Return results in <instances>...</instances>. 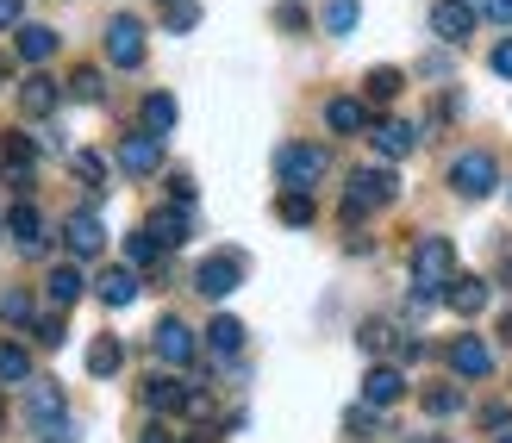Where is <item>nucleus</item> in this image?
I'll return each mask as SVG.
<instances>
[{"mask_svg":"<svg viewBox=\"0 0 512 443\" xmlns=\"http://www.w3.org/2000/svg\"><path fill=\"white\" fill-rule=\"evenodd\" d=\"M400 88H406V75H400V69H369V82H363L369 107H388V100H400Z\"/></svg>","mask_w":512,"mask_h":443,"instance_id":"7c9ffc66","label":"nucleus"},{"mask_svg":"<svg viewBox=\"0 0 512 443\" xmlns=\"http://www.w3.org/2000/svg\"><path fill=\"white\" fill-rule=\"evenodd\" d=\"M138 288H144V281H138V269L132 263H119V269H107V275H100V306H132L138 300Z\"/></svg>","mask_w":512,"mask_h":443,"instance_id":"4be33fe9","label":"nucleus"},{"mask_svg":"<svg viewBox=\"0 0 512 443\" xmlns=\"http://www.w3.org/2000/svg\"><path fill=\"white\" fill-rule=\"evenodd\" d=\"M63 94H75L82 107H100V100H107V75H100L94 63H82V69L69 75V88H63Z\"/></svg>","mask_w":512,"mask_h":443,"instance_id":"bb28decb","label":"nucleus"},{"mask_svg":"<svg viewBox=\"0 0 512 443\" xmlns=\"http://www.w3.org/2000/svg\"><path fill=\"white\" fill-rule=\"evenodd\" d=\"M356 19H363V7H356V0H325V32H331V38H350Z\"/></svg>","mask_w":512,"mask_h":443,"instance_id":"473e14b6","label":"nucleus"},{"mask_svg":"<svg viewBox=\"0 0 512 443\" xmlns=\"http://www.w3.org/2000/svg\"><path fill=\"white\" fill-rule=\"evenodd\" d=\"M275 219H281V225H313V219H319V213H313V194H306V188H288V194L275 200Z\"/></svg>","mask_w":512,"mask_h":443,"instance_id":"c85d7f7f","label":"nucleus"},{"mask_svg":"<svg viewBox=\"0 0 512 443\" xmlns=\"http://www.w3.org/2000/svg\"><path fill=\"white\" fill-rule=\"evenodd\" d=\"M32 337H38L44 350H63V319L50 312V319H38V325H32Z\"/></svg>","mask_w":512,"mask_h":443,"instance_id":"ea45409f","label":"nucleus"},{"mask_svg":"<svg viewBox=\"0 0 512 443\" xmlns=\"http://www.w3.org/2000/svg\"><path fill=\"white\" fill-rule=\"evenodd\" d=\"M32 381V356L25 344H0V387H25Z\"/></svg>","mask_w":512,"mask_h":443,"instance_id":"c756f323","label":"nucleus"},{"mask_svg":"<svg viewBox=\"0 0 512 443\" xmlns=\"http://www.w3.org/2000/svg\"><path fill=\"white\" fill-rule=\"evenodd\" d=\"M450 369L463 381H481V375H494V350L481 344V337H456V344H450Z\"/></svg>","mask_w":512,"mask_h":443,"instance_id":"6ab92c4d","label":"nucleus"},{"mask_svg":"<svg viewBox=\"0 0 512 443\" xmlns=\"http://www.w3.org/2000/svg\"><path fill=\"white\" fill-rule=\"evenodd\" d=\"M344 437H363V443L381 437V406H369V400L350 406V412H344Z\"/></svg>","mask_w":512,"mask_h":443,"instance_id":"72a5a7b5","label":"nucleus"},{"mask_svg":"<svg viewBox=\"0 0 512 443\" xmlns=\"http://www.w3.org/2000/svg\"><path fill=\"white\" fill-rule=\"evenodd\" d=\"M431 443H444V437H431Z\"/></svg>","mask_w":512,"mask_h":443,"instance_id":"864d4df0","label":"nucleus"},{"mask_svg":"<svg viewBox=\"0 0 512 443\" xmlns=\"http://www.w3.org/2000/svg\"><path fill=\"white\" fill-rule=\"evenodd\" d=\"M119 169H125V175H150V169H163V138H157V132H132V138H119Z\"/></svg>","mask_w":512,"mask_h":443,"instance_id":"f8f14e48","label":"nucleus"},{"mask_svg":"<svg viewBox=\"0 0 512 443\" xmlns=\"http://www.w3.org/2000/svg\"><path fill=\"white\" fill-rule=\"evenodd\" d=\"M144 231L157 238L163 250H182L188 238H194V219H188V206H163V213H150L144 219Z\"/></svg>","mask_w":512,"mask_h":443,"instance_id":"dca6fc26","label":"nucleus"},{"mask_svg":"<svg viewBox=\"0 0 512 443\" xmlns=\"http://www.w3.org/2000/svg\"><path fill=\"white\" fill-rule=\"evenodd\" d=\"M150 344H157V356L169 362V369H188V362H194V350H200V344H194V331H188L182 319H163Z\"/></svg>","mask_w":512,"mask_h":443,"instance_id":"ddd939ff","label":"nucleus"},{"mask_svg":"<svg viewBox=\"0 0 512 443\" xmlns=\"http://www.w3.org/2000/svg\"><path fill=\"white\" fill-rule=\"evenodd\" d=\"M107 63H119V69H138L144 63V25L132 13L107 19Z\"/></svg>","mask_w":512,"mask_h":443,"instance_id":"0eeeda50","label":"nucleus"},{"mask_svg":"<svg viewBox=\"0 0 512 443\" xmlns=\"http://www.w3.org/2000/svg\"><path fill=\"white\" fill-rule=\"evenodd\" d=\"M169 194L188 206V200H194V175H169Z\"/></svg>","mask_w":512,"mask_h":443,"instance_id":"49530a36","label":"nucleus"},{"mask_svg":"<svg viewBox=\"0 0 512 443\" xmlns=\"http://www.w3.org/2000/svg\"><path fill=\"white\" fill-rule=\"evenodd\" d=\"M19 19H25V0H0V32H13Z\"/></svg>","mask_w":512,"mask_h":443,"instance_id":"c03bdc74","label":"nucleus"},{"mask_svg":"<svg viewBox=\"0 0 512 443\" xmlns=\"http://www.w3.org/2000/svg\"><path fill=\"white\" fill-rule=\"evenodd\" d=\"M394 200H400L394 169H356L344 181V225H356L363 213H381V206H394Z\"/></svg>","mask_w":512,"mask_h":443,"instance_id":"f03ea898","label":"nucleus"},{"mask_svg":"<svg viewBox=\"0 0 512 443\" xmlns=\"http://www.w3.org/2000/svg\"><path fill=\"white\" fill-rule=\"evenodd\" d=\"M369 138H375V150L388 156V163H400V156H413L419 125H406V119H381V125H369Z\"/></svg>","mask_w":512,"mask_h":443,"instance_id":"aec40b11","label":"nucleus"},{"mask_svg":"<svg viewBox=\"0 0 512 443\" xmlns=\"http://www.w3.org/2000/svg\"><path fill=\"white\" fill-rule=\"evenodd\" d=\"M207 350H213V356H238V350H244V325L232 319V312H219V319L207 325Z\"/></svg>","mask_w":512,"mask_h":443,"instance_id":"a878e982","label":"nucleus"},{"mask_svg":"<svg viewBox=\"0 0 512 443\" xmlns=\"http://www.w3.org/2000/svg\"><path fill=\"white\" fill-rule=\"evenodd\" d=\"M175 119H182V107H175V94H150V100H144V132L169 138V132H175Z\"/></svg>","mask_w":512,"mask_h":443,"instance_id":"cd10ccee","label":"nucleus"},{"mask_svg":"<svg viewBox=\"0 0 512 443\" xmlns=\"http://www.w3.org/2000/svg\"><path fill=\"white\" fill-rule=\"evenodd\" d=\"M7 231H13V244L25 250V256H44L50 250V238H44V219H38V206H13V213H7Z\"/></svg>","mask_w":512,"mask_h":443,"instance_id":"a211bd4d","label":"nucleus"},{"mask_svg":"<svg viewBox=\"0 0 512 443\" xmlns=\"http://www.w3.org/2000/svg\"><path fill=\"white\" fill-rule=\"evenodd\" d=\"M450 188L463 194V200H488V194L500 188V163H494L488 150H463V156L450 163Z\"/></svg>","mask_w":512,"mask_h":443,"instance_id":"39448f33","label":"nucleus"},{"mask_svg":"<svg viewBox=\"0 0 512 443\" xmlns=\"http://www.w3.org/2000/svg\"><path fill=\"white\" fill-rule=\"evenodd\" d=\"M475 13H488V19H500V25H512V0H475Z\"/></svg>","mask_w":512,"mask_h":443,"instance_id":"37998d69","label":"nucleus"},{"mask_svg":"<svg viewBox=\"0 0 512 443\" xmlns=\"http://www.w3.org/2000/svg\"><path fill=\"white\" fill-rule=\"evenodd\" d=\"M57 107H63V82H57V75H44V69H32L19 82V113L25 119H50Z\"/></svg>","mask_w":512,"mask_h":443,"instance_id":"6e6552de","label":"nucleus"},{"mask_svg":"<svg viewBox=\"0 0 512 443\" xmlns=\"http://www.w3.org/2000/svg\"><path fill=\"white\" fill-rule=\"evenodd\" d=\"M488 63H494V75H506V82H512V38L494 44V57H488Z\"/></svg>","mask_w":512,"mask_h":443,"instance_id":"79ce46f5","label":"nucleus"},{"mask_svg":"<svg viewBox=\"0 0 512 443\" xmlns=\"http://www.w3.org/2000/svg\"><path fill=\"white\" fill-rule=\"evenodd\" d=\"M188 387H194V381H182V375H150V381L138 387V400H144L150 412H182Z\"/></svg>","mask_w":512,"mask_h":443,"instance_id":"412c9836","label":"nucleus"},{"mask_svg":"<svg viewBox=\"0 0 512 443\" xmlns=\"http://www.w3.org/2000/svg\"><path fill=\"white\" fill-rule=\"evenodd\" d=\"M325 125H331V132H344V138H356V132H369V107H363V100H350V94H338V100H325Z\"/></svg>","mask_w":512,"mask_h":443,"instance_id":"b1692460","label":"nucleus"},{"mask_svg":"<svg viewBox=\"0 0 512 443\" xmlns=\"http://www.w3.org/2000/svg\"><path fill=\"white\" fill-rule=\"evenodd\" d=\"M44 281H50V288H44V294H50V306H75V300L88 294V275H82V263H63V269H50Z\"/></svg>","mask_w":512,"mask_h":443,"instance_id":"393cba45","label":"nucleus"},{"mask_svg":"<svg viewBox=\"0 0 512 443\" xmlns=\"http://www.w3.org/2000/svg\"><path fill=\"white\" fill-rule=\"evenodd\" d=\"M356 344H363V350H369V356H388V350H394V344H400V331H394V325H388V319H369V325H363V331H356Z\"/></svg>","mask_w":512,"mask_h":443,"instance_id":"f704fd0d","label":"nucleus"},{"mask_svg":"<svg viewBox=\"0 0 512 443\" xmlns=\"http://www.w3.org/2000/svg\"><path fill=\"white\" fill-rule=\"evenodd\" d=\"M0 169H7V181L25 194V188H32V169H38V144L25 132H7V138H0Z\"/></svg>","mask_w":512,"mask_h":443,"instance_id":"9d476101","label":"nucleus"},{"mask_svg":"<svg viewBox=\"0 0 512 443\" xmlns=\"http://www.w3.org/2000/svg\"><path fill=\"white\" fill-rule=\"evenodd\" d=\"M450 275H456V244L450 238H419V250H413V288L444 300Z\"/></svg>","mask_w":512,"mask_h":443,"instance_id":"7ed1b4c3","label":"nucleus"},{"mask_svg":"<svg viewBox=\"0 0 512 443\" xmlns=\"http://www.w3.org/2000/svg\"><path fill=\"white\" fill-rule=\"evenodd\" d=\"M488 294H494V281H481V275H450V288H444L456 319H475V312L488 306Z\"/></svg>","mask_w":512,"mask_h":443,"instance_id":"f3484780","label":"nucleus"},{"mask_svg":"<svg viewBox=\"0 0 512 443\" xmlns=\"http://www.w3.org/2000/svg\"><path fill=\"white\" fill-rule=\"evenodd\" d=\"M500 288H512V244H500Z\"/></svg>","mask_w":512,"mask_h":443,"instance_id":"de8ad7c7","label":"nucleus"},{"mask_svg":"<svg viewBox=\"0 0 512 443\" xmlns=\"http://www.w3.org/2000/svg\"><path fill=\"white\" fill-rule=\"evenodd\" d=\"M275 25H281V32H306V13H300V7H281Z\"/></svg>","mask_w":512,"mask_h":443,"instance_id":"a18cd8bd","label":"nucleus"},{"mask_svg":"<svg viewBox=\"0 0 512 443\" xmlns=\"http://www.w3.org/2000/svg\"><path fill=\"white\" fill-rule=\"evenodd\" d=\"M63 244H69V256H75V263H94V256L107 250V231H100V219H94V213H69V225H63Z\"/></svg>","mask_w":512,"mask_h":443,"instance_id":"9b49d317","label":"nucleus"},{"mask_svg":"<svg viewBox=\"0 0 512 443\" xmlns=\"http://www.w3.org/2000/svg\"><path fill=\"white\" fill-rule=\"evenodd\" d=\"M425 412H431V419H450V412H463V387H425Z\"/></svg>","mask_w":512,"mask_h":443,"instance_id":"c9c22d12","label":"nucleus"},{"mask_svg":"<svg viewBox=\"0 0 512 443\" xmlns=\"http://www.w3.org/2000/svg\"><path fill=\"white\" fill-rule=\"evenodd\" d=\"M500 337H506V344H512V312H506V319H500Z\"/></svg>","mask_w":512,"mask_h":443,"instance_id":"8fccbe9b","label":"nucleus"},{"mask_svg":"<svg viewBox=\"0 0 512 443\" xmlns=\"http://www.w3.org/2000/svg\"><path fill=\"white\" fill-rule=\"evenodd\" d=\"M494 443H512V431H500V437H494Z\"/></svg>","mask_w":512,"mask_h":443,"instance_id":"603ef678","label":"nucleus"},{"mask_svg":"<svg viewBox=\"0 0 512 443\" xmlns=\"http://www.w3.org/2000/svg\"><path fill=\"white\" fill-rule=\"evenodd\" d=\"M13 50H19V63H32V69H44L50 57H57V32L50 25H13Z\"/></svg>","mask_w":512,"mask_h":443,"instance_id":"2eb2a0df","label":"nucleus"},{"mask_svg":"<svg viewBox=\"0 0 512 443\" xmlns=\"http://www.w3.org/2000/svg\"><path fill=\"white\" fill-rule=\"evenodd\" d=\"M431 32L444 44H469L475 32V0H431Z\"/></svg>","mask_w":512,"mask_h":443,"instance_id":"1a4fd4ad","label":"nucleus"},{"mask_svg":"<svg viewBox=\"0 0 512 443\" xmlns=\"http://www.w3.org/2000/svg\"><path fill=\"white\" fill-rule=\"evenodd\" d=\"M69 169H75V175H82V181H88V188H94V194H100V188H107V163H100V156H94V150H75V156H69Z\"/></svg>","mask_w":512,"mask_h":443,"instance_id":"e433bc0d","label":"nucleus"},{"mask_svg":"<svg viewBox=\"0 0 512 443\" xmlns=\"http://www.w3.org/2000/svg\"><path fill=\"white\" fill-rule=\"evenodd\" d=\"M363 400H369V406H381V412L400 406V400H406V375L394 369V362H375V369L363 375Z\"/></svg>","mask_w":512,"mask_h":443,"instance_id":"4468645a","label":"nucleus"},{"mask_svg":"<svg viewBox=\"0 0 512 443\" xmlns=\"http://www.w3.org/2000/svg\"><path fill=\"white\" fill-rule=\"evenodd\" d=\"M138 443H169V437H163V431H157V425H150V431H144V437H138Z\"/></svg>","mask_w":512,"mask_h":443,"instance_id":"09e8293b","label":"nucleus"},{"mask_svg":"<svg viewBox=\"0 0 512 443\" xmlns=\"http://www.w3.org/2000/svg\"><path fill=\"white\" fill-rule=\"evenodd\" d=\"M119 369H125V344H119L113 331H100L94 344H88V375H94V381H113Z\"/></svg>","mask_w":512,"mask_h":443,"instance_id":"5701e85b","label":"nucleus"},{"mask_svg":"<svg viewBox=\"0 0 512 443\" xmlns=\"http://www.w3.org/2000/svg\"><path fill=\"white\" fill-rule=\"evenodd\" d=\"M481 425H488V431H506V425H512V406H500V400L481 406Z\"/></svg>","mask_w":512,"mask_h":443,"instance_id":"a19ab883","label":"nucleus"},{"mask_svg":"<svg viewBox=\"0 0 512 443\" xmlns=\"http://www.w3.org/2000/svg\"><path fill=\"white\" fill-rule=\"evenodd\" d=\"M7 69H13V63H7V57H0V82H7Z\"/></svg>","mask_w":512,"mask_h":443,"instance_id":"3c124183","label":"nucleus"},{"mask_svg":"<svg viewBox=\"0 0 512 443\" xmlns=\"http://www.w3.org/2000/svg\"><path fill=\"white\" fill-rule=\"evenodd\" d=\"M25 431H32L38 443H69L75 425H69V400L57 381H25Z\"/></svg>","mask_w":512,"mask_h":443,"instance_id":"f257e3e1","label":"nucleus"},{"mask_svg":"<svg viewBox=\"0 0 512 443\" xmlns=\"http://www.w3.org/2000/svg\"><path fill=\"white\" fill-rule=\"evenodd\" d=\"M163 25H169V32H194L200 7H194V0H163Z\"/></svg>","mask_w":512,"mask_h":443,"instance_id":"4c0bfd02","label":"nucleus"},{"mask_svg":"<svg viewBox=\"0 0 512 443\" xmlns=\"http://www.w3.org/2000/svg\"><path fill=\"white\" fill-rule=\"evenodd\" d=\"M125 263H132V269H157L163 263V244L150 238V231H132V238H125Z\"/></svg>","mask_w":512,"mask_h":443,"instance_id":"2f4dec72","label":"nucleus"},{"mask_svg":"<svg viewBox=\"0 0 512 443\" xmlns=\"http://www.w3.org/2000/svg\"><path fill=\"white\" fill-rule=\"evenodd\" d=\"M32 294H7V300H0V319H7V325H32Z\"/></svg>","mask_w":512,"mask_h":443,"instance_id":"58836bf2","label":"nucleus"},{"mask_svg":"<svg viewBox=\"0 0 512 443\" xmlns=\"http://www.w3.org/2000/svg\"><path fill=\"white\" fill-rule=\"evenodd\" d=\"M194 288L207 294V300L238 294V288H244V256H238V250H219V256H207V263L194 269Z\"/></svg>","mask_w":512,"mask_h":443,"instance_id":"423d86ee","label":"nucleus"},{"mask_svg":"<svg viewBox=\"0 0 512 443\" xmlns=\"http://www.w3.org/2000/svg\"><path fill=\"white\" fill-rule=\"evenodd\" d=\"M325 169H331L325 144H281V150H275V175L288 181V188H306V194H313L319 181H325Z\"/></svg>","mask_w":512,"mask_h":443,"instance_id":"20e7f679","label":"nucleus"}]
</instances>
